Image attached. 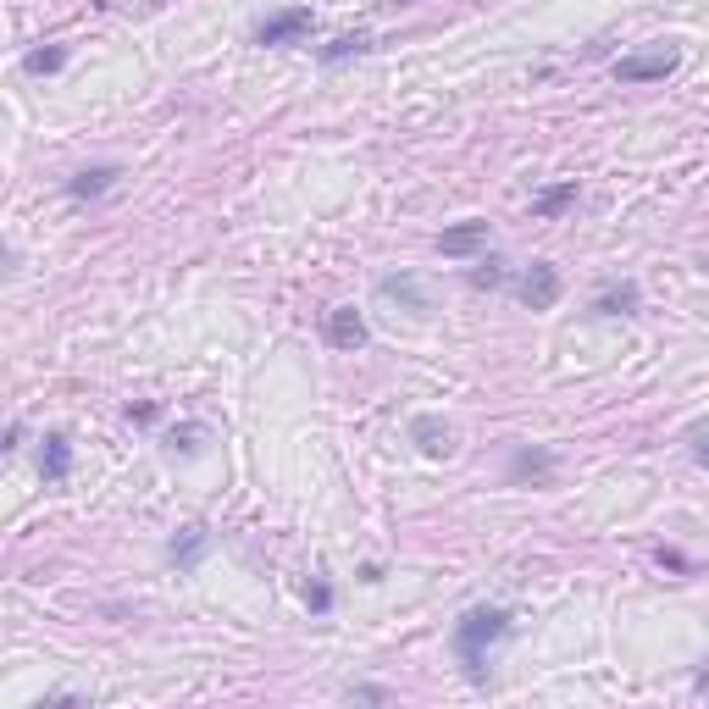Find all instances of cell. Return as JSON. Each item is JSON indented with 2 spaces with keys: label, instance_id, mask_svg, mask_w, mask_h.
Here are the masks:
<instances>
[{
  "label": "cell",
  "instance_id": "16",
  "mask_svg": "<svg viewBox=\"0 0 709 709\" xmlns=\"http://www.w3.org/2000/svg\"><path fill=\"white\" fill-rule=\"evenodd\" d=\"M61 61H67V45H45V50H28V56H23V73H56V67H61Z\"/></svg>",
  "mask_w": 709,
  "mask_h": 709
},
{
  "label": "cell",
  "instance_id": "24",
  "mask_svg": "<svg viewBox=\"0 0 709 709\" xmlns=\"http://www.w3.org/2000/svg\"><path fill=\"white\" fill-rule=\"evenodd\" d=\"M698 693H709V676H698Z\"/></svg>",
  "mask_w": 709,
  "mask_h": 709
},
{
  "label": "cell",
  "instance_id": "4",
  "mask_svg": "<svg viewBox=\"0 0 709 709\" xmlns=\"http://www.w3.org/2000/svg\"><path fill=\"white\" fill-rule=\"evenodd\" d=\"M327 344L344 349V355L366 349V344H372V333H366V316L355 311V305H338V311H327Z\"/></svg>",
  "mask_w": 709,
  "mask_h": 709
},
{
  "label": "cell",
  "instance_id": "11",
  "mask_svg": "<svg viewBox=\"0 0 709 709\" xmlns=\"http://www.w3.org/2000/svg\"><path fill=\"white\" fill-rule=\"evenodd\" d=\"M205 549H211V532H205V527H183L178 532V538H172V565H183V571H194V565H200L205 560Z\"/></svg>",
  "mask_w": 709,
  "mask_h": 709
},
{
  "label": "cell",
  "instance_id": "15",
  "mask_svg": "<svg viewBox=\"0 0 709 709\" xmlns=\"http://www.w3.org/2000/svg\"><path fill=\"white\" fill-rule=\"evenodd\" d=\"M571 200H577V178H571V183H554V189H543L538 200H532V211H538V217H560Z\"/></svg>",
  "mask_w": 709,
  "mask_h": 709
},
{
  "label": "cell",
  "instance_id": "21",
  "mask_svg": "<svg viewBox=\"0 0 709 709\" xmlns=\"http://www.w3.org/2000/svg\"><path fill=\"white\" fill-rule=\"evenodd\" d=\"M693 455L698 466H709V427H693Z\"/></svg>",
  "mask_w": 709,
  "mask_h": 709
},
{
  "label": "cell",
  "instance_id": "7",
  "mask_svg": "<svg viewBox=\"0 0 709 709\" xmlns=\"http://www.w3.org/2000/svg\"><path fill=\"white\" fill-rule=\"evenodd\" d=\"M377 294H383V300H394V305H405L410 316H427V311H433V294L421 289V277H410V272L383 277V283H377Z\"/></svg>",
  "mask_w": 709,
  "mask_h": 709
},
{
  "label": "cell",
  "instance_id": "17",
  "mask_svg": "<svg viewBox=\"0 0 709 709\" xmlns=\"http://www.w3.org/2000/svg\"><path fill=\"white\" fill-rule=\"evenodd\" d=\"M505 283H510L505 261H482L477 272H471V289H505Z\"/></svg>",
  "mask_w": 709,
  "mask_h": 709
},
{
  "label": "cell",
  "instance_id": "19",
  "mask_svg": "<svg viewBox=\"0 0 709 709\" xmlns=\"http://www.w3.org/2000/svg\"><path fill=\"white\" fill-rule=\"evenodd\" d=\"M305 604H311V615H327V610H333V588H327L322 577H311V582H305Z\"/></svg>",
  "mask_w": 709,
  "mask_h": 709
},
{
  "label": "cell",
  "instance_id": "6",
  "mask_svg": "<svg viewBox=\"0 0 709 709\" xmlns=\"http://www.w3.org/2000/svg\"><path fill=\"white\" fill-rule=\"evenodd\" d=\"M560 266H549V261H532L527 266V277H521V300L532 305V311H549L554 300H560Z\"/></svg>",
  "mask_w": 709,
  "mask_h": 709
},
{
  "label": "cell",
  "instance_id": "13",
  "mask_svg": "<svg viewBox=\"0 0 709 709\" xmlns=\"http://www.w3.org/2000/svg\"><path fill=\"white\" fill-rule=\"evenodd\" d=\"M111 183H117V167H89V172H78V178L67 183V194H73V200H100Z\"/></svg>",
  "mask_w": 709,
  "mask_h": 709
},
{
  "label": "cell",
  "instance_id": "2",
  "mask_svg": "<svg viewBox=\"0 0 709 709\" xmlns=\"http://www.w3.org/2000/svg\"><path fill=\"white\" fill-rule=\"evenodd\" d=\"M311 28H316V12H311V6H283V12H272V17H261V23H255V45H266V50L300 45Z\"/></svg>",
  "mask_w": 709,
  "mask_h": 709
},
{
  "label": "cell",
  "instance_id": "25",
  "mask_svg": "<svg viewBox=\"0 0 709 709\" xmlns=\"http://www.w3.org/2000/svg\"><path fill=\"white\" fill-rule=\"evenodd\" d=\"M388 6H405V0H388Z\"/></svg>",
  "mask_w": 709,
  "mask_h": 709
},
{
  "label": "cell",
  "instance_id": "8",
  "mask_svg": "<svg viewBox=\"0 0 709 709\" xmlns=\"http://www.w3.org/2000/svg\"><path fill=\"white\" fill-rule=\"evenodd\" d=\"M482 244H488V222H482V217L455 222V228L438 233V255H449V261H460V255H477Z\"/></svg>",
  "mask_w": 709,
  "mask_h": 709
},
{
  "label": "cell",
  "instance_id": "20",
  "mask_svg": "<svg viewBox=\"0 0 709 709\" xmlns=\"http://www.w3.org/2000/svg\"><path fill=\"white\" fill-rule=\"evenodd\" d=\"M349 698H366V704H388V687H372V682H361V687H349Z\"/></svg>",
  "mask_w": 709,
  "mask_h": 709
},
{
  "label": "cell",
  "instance_id": "18",
  "mask_svg": "<svg viewBox=\"0 0 709 709\" xmlns=\"http://www.w3.org/2000/svg\"><path fill=\"white\" fill-rule=\"evenodd\" d=\"M200 438H205V427H200V421H189V427H172L167 444L183 449V455H200Z\"/></svg>",
  "mask_w": 709,
  "mask_h": 709
},
{
  "label": "cell",
  "instance_id": "12",
  "mask_svg": "<svg viewBox=\"0 0 709 709\" xmlns=\"http://www.w3.org/2000/svg\"><path fill=\"white\" fill-rule=\"evenodd\" d=\"M554 466H560V455H554V449H516V455H510V482L549 477Z\"/></svg>",
  "mask_w": 709,
  "mask_h": 709
},
{
  "label": "cell",
  "instance_id": "5",
  "mask_svg": "<svg viewBox=\"0 0 709 709\" xmlns=\"http://www.w3.org/2000/svg\"><path fill=\"white\" fill-rule=\"evenodd\" d=\"M410 444H416L421 455H433V460H449L455 455V427H449L444 416H416L410 421Z\"/></svg>",
  "mask_w": 709,
  "mask_h": 709
},
{
  "label": "cell",
  "instance_id": "1",
  "mask_svg": "<svg viewBox=\"0 0 709 709\" xmlns=\"http://www.w3.org/2000/svg\"><path fill=\"white\" fill-rule=\"evenodd\" d=\"M505 637H510V610H499V604H477L455 621V654L477 687L488 682V649H499Z\"/></svg>",
  "mask_w": 709,
  "mask_h": 709
},
{
  "label": "cell",
  "instance_id": "14",
  "mask_svg": "<svg viewBox=\"0 0 709 709\" xmlns=\"http://www.w3.org/2000/svg\"><path fill=\"white\" fill-rule=\"evenodd\" d=\"M361 50H372V34H366V28H355V34H338L333 45H322V67H338V61L361 56Z\"/></svg>",
  "mask_w": 709,
  "mask_h": 709
},
{
  "label": "cell",
  "instance_id": "22",
  "mask_svg": "<svg viewBox=\"0 0 709 709\" xmlns=\"http://www.w3.org/2000/svg\"><path fill=\"white\" fill-rule=\"evenodd\" d=\"M161 410L156 405H128V421H139V427H150V421H156Z\"/></svg>",
  "mask_w": 709,
  "mask_h": 709
},
{
  "label": "cell",
  "instance_id": "9",
  "mask_svg": "<svg viewBox=\"0 0 709 709\" xmlns=\"http://www.w3.org/2000/svg\"><path fill=\"white\" fill-rule=\"evenodd\" d=\"M39 471H45V482L73 477V444H67V433H45V444H39Z\"/></svg>",
  "mask_w": 709,
  "mask_h": 709
},
{
  "label": "cell",
  "instance_id": "3",
  "mask_svg": "<svg viewBox=\"0 0 709 709\" xmlns=\"http://www.w3.org/2000/svg\"><path fill=\"white\" fill-rule=\"evenodd\" d=\"M676 73V50H649V56H621L615 61V78L621 84H660Z\"/></svg>",
  "mask_w": 709,
  "mask_h": 709
},
{
  "label": "cell",
  "instance_id": "23",
  "mask_svg": "<svg viewBox=\"0 0 709 709\" xmlns=\"http://www.w3.org/2000/svg\"><path fill=\"white\" fill-rule=\"evenodd\" d=\"M660 565H671V571H693V565H687V554H676V549H660Z\"/></svg>",
  "mask_w": 709,
  "mask_h": 709
},
{
  "label": "cell",
  "instance_id": "10",
  "mask_svg": "<svg viewBox=\"0 0 709 709\" xmlns=\"http://www.w3.org/2000/svg\"><path fill=\"white\" fill-rule=\"evenodd\" d=\"M637 305H643V289H637L632 277H621V283H610V289H599V300H593V311H599V316H637Z\"/></svg>",
  "mask_w": 709,
  "mask_h": 709
}]
</instances>
